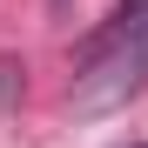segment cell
Instances as JSON below:
<instances>
[{"instance_id": "6da1fadb", "label": "cell", "mask_w": 148, "mask_h": 148, "mask_svg": "<svg viewBox=\"0 0 148 148\" xmlns=\"http://www.w3.org/2000/svg\"><path fill=\"white\" fill-rule=\"evenodd\" d=\"M141 88H148V0H135L108 34L88 47L67 101H74V114H108L121 101H135Z\"/></svg>"}]
</instances>
